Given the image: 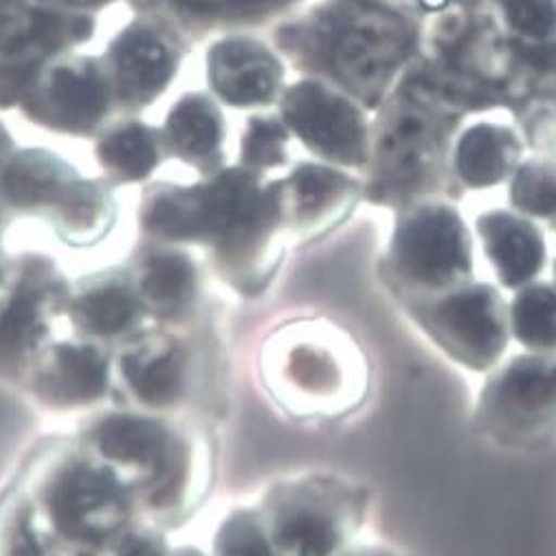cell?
Instances as JSON below:
<instances>
[{"instance_id":"6da1fadb","label":"cell","mask_w":556,"mask_h":556,"mask_svg":"<svg viewBox=\"0 0 556 556\" xmlns=\"http://www.w3.org/2000/svg\"><path fill=\"white\" fill-rule=\"evenodd\" d=\"M262 377L282 412L304 422L352 416L372 390V367L358 341L324 317H302L270 334Z\"/></svg>"},{"instance_id":"7a4b0ae2","label":"cell","mask_w":556,"mask_h":556,"mask_svg":"<svg viewBox=\"0 0 556 556\" xmlns=\"http://www.w3.org/2000/svg\"><path fill=\"white\" fill-rule=\"evenodd\" d=\"M369 502L363 482L311 471L275 482L260 515L277 556H337L363 528Z\"/></svg>"},{"instance_id":"3957f363","label":"cell","mask_w":556,"mask_h":556,"mask_svg":"<svg viewBox=\"0 0 556 556\" xmlns=\"http://www.w3.org/2000/svg\"><path fill=\"white\" fill-rule=\"evenodd\" d=\"M493 369L476 405V433L510 451L554 444L556 354L526 352Z\"/></svg>"},{"instance_id":"277c9868","label":"cell","mask_w":556,"mask_h":556,"mask_svg":"<svg viewBox=\"0 0 556 556\" xmlns=\"http://www.w3.org/2000/svg\"><path fill=\"white\" fill-rule=\"evenodd\" d=\"M396 302L446 356L473 372H491L508 348V304L493 285L469 280Z\"/></svg>"},{"instance_id":"5b68a950","label":"cell","mask_w":556,"mask_h":556,"mask_svg":"<svg viewBox=\"0 0 556 556\" xmlns=\"http://www.w3.org/2000/svg\"><path fill=\"white\" fill-rule=\"evenodd\" d=\"M379 280L394 300L473 280V247L465 223L444 205L405 214L379 262Z\"/></svg>"},{"instance_id":"8992f818","label":"cell","mask_w":556,"mask_h":556,"mask_svg":"<svg viewBox=\"0 0 556 556\" xmlns=\"http://www.w3.org/2000/svg\"><path fill=\"white\" fill-rule=\"evenodd\" d=\"M405 36L394 18L363 14L343 25L332 49L339 75L356 90H377L401 58Z\"/></svg>"},{"instance_id":"52a82bcc","label":"cell","mask_w":556,"mask_h":556,"mask_svg":"<svg viewBox=\"0 0 556 556\" xmlns=\"http://www.w3.org/2000/svg\"><path fill=\"white\" fill-rule=\"evenodd\" d=\"M106 84L90 62H68L51 68L34 92L36 115L66 130L96 126L106 111Z\"/></svg>"},{"instance_id":"ba28073f","label":"cell","mask_w":556,"mask_h":556,"mask_svg":"<svg viewBox=\"0 0 556 556\" xmlns=\"http://www.w3.org/2000/svg\"><path fill=\"white\" fill-rule=\"evenodd\" d=\"M289 124L311 146L332 156H352L361 143V122L350 104L317 84L295 86L285 102Z\"/></svg>"},{"instance_id":"9c48e42d","label":"cell","mask_w":556,"mask_h":556,"mask_svg":"<svg viewBox=\"0 0 556 556\" xmlns=\"http://www.w3.org/2000/svg\"><path fill=\"white\" fill-rule=\"evenodd\" d=\"M282 220L302 238H317L332 229L352 207L354 185L324 167H302L277 197Z\"/></svg>"},{"instance_id":"30bf717a","label":"cell","mask_w":556,"mask_h":556,"mask_svg":"<svg viewBox=\"0 0 556 556\" xmlns=\"http://www.w3.org/2000/svg\"><path fill=\"white\" fill-rule=\"evenodd\" d=\"M478 231L504 289L517 291L536 280L547 251L532 223L508 212H491L478 220Z\"/></svg>"},{"instance_id":"8fae6325","label":"cell","mask_w":556,"mask_h":556,"mask_svg":"<svg viewBox=\"0 0 556 556\" xmlns=\"http://www.w3.org/2000/svg\"><path fill=\"white\" fill-rule=\"evenodd\" d=\"M73 23L23 3H0V73L27 71L73 34Z\"/></svg>"},{"instance_id":"7c38bea8","label":"cell","mask_w":556,"mask_h":556,"mask_svg":"<svg viewBox=\"0 0 556 556\" xmlns=\"http://www.w3.org/2000/svg\"><path fill=\"white\" fill-rule=\"evenodd\" d=\"M210 68L216 90L227 102L240 106L268 100L280 81V68L268 53L244 40L218 45Z\"/></svg>"},{"instance_id":"4fadbf2b","label":"cell","mask_w":556,"mask_h":556,"mask_svg":"<svg viewBox=\"0 0 556 556\" xmlns=\"http://www.w3.org/2000/svg\"><path fill=\"white\" fill-rule=\"evenodd\" d=\"M115 68L122 96L130 102H148L167 84L174 58L154 34L132 29L115 45Z\"/></svg>"},{"instance_id":"5bb4252c","label":"cell","mask_w":556,"mask_h":556,"mask_svg":"<svg viewBox=\"0 0 556 556\" xmlns=\"http://www.w3.org/2000/svg\"><path fill=\"white\" fill-rule=\"evenodd\" d=\"M115 484L111 476L90 469L68 471L53 489L51 513L58 528L77 539L90 536L88 517L115 502Z\"/></svg>"},{"instance_id":"9a60e30c","label":"cell","mask_w":556,"mask_h":556,"mask_svg":"<svg viewBox=\"0 0 556 556\" xmlns=\"http://www.w3.org/2000/svg\"><path fill=\"white\" fill-rule=\"evenodd\" d=\"M510 337L528 352L556 354V285L530 282L508 306Z\"/></svg>"},{"instance_id":"2e32d148","label":"cell","mask_w":556,"mask_h":556,"mask_svg":"<svg viewBox=\"0 0 556 556\" xmlns=\"http://www.w3.org/2000/svg\"><path fill=\"white\" fill-rule=\"evenodd\" d=\"M435 139L429 124L418 113H401L388 128L381 161L388 178L409 182L433 161Z\"/></svg>"},{"instance_id":"e0dca14e","label":"cell","mask_w":556,"mask_h":556,"mask_svg":"<svg viewBox=\"0 0 556 556\" xmlns=\"http://www.w3.org/2000/svg\"><path fill=\"white\" fill-rule=\"evenodd\" d=\"M515 143L506 130L478 126L469 130L457 150V167L462 178L473 188H489L506 176L513 161Z\"/></svg>"},{"instance_id":"ac0fdd59","label":"cell","mask_w":556,"mask_h":556,"mask_svg":"<svg viewBox=\"0 0 556 556\" xmlns=\"http://www.w3.org/2000/svg\"><path fill=\"white\" fill-rule=\"evenodd\" d=\"M167 137L182 154L207 156L220 141V119L212 104L201 98H188L172 111Z\"/></svg>"},{"instance_id":"d6986e66","label":"cell","mask_w":556,"mask_h":556,"mask_svg":"<svg viewBox=\"0 0 556 556\" xmlns=\"http://www.w3.org/2000/svg\"><path fill=\"white\" fill-rule=\"evenodd\" d=\"M100 446L119 462H156L165 451V431L150 420L113 418L102 427Z\"/></svg>"},{"instance_id":"ffe728a7","label":"cell","mask_w":556,"mask_h":556,"mask_svg":"<svg viewBox=\"0 0 556 556\" xmlns=\"http://www.w3.org/2000/svg\"><path fill=\"white\" fill-rule=\"evenodd\" d=\"M8 192L16 203L29 205L53 197L62 188V167L47 154H25L8 172Z\"/></svg>"},{"instance_id":"44dd1931","label":"cell","mask_w":556,"mask_h":556,"mask_svg":"<svg viewBox=\"0 0 556 556\" xmlns=\"http://www.w3.org/2000/svg\"><path fill=\"white\" fill-rule=\"evenodd\" d=\"M100 154L106 165L128 178H141L156 165V141L154 135L143 126H128L100 146Z\"/></svg>"},{"instance_id":"7402d4cb","label":"cell","mask_w":556,"mask_h":556,"mask_svg":"<svg viewBox=\"0 0 556 556\" xmlns=\"http://www.w3.org/2000/svg\"><path fill=\"white\" fill-rule=\"evenodd\" d=\"M126 377L135 392L148 405H165L178 396L180 379H182V363L178 352H169L150 365H141L135 358L124 361Z\"/></svg>"},{"instance_id":"603a6c76","label":"cell","mask_w":556,"mask_h":556,"mask_svg":"<svg viewBox=\"0 0 556 556\" xmlns=\"http://www.w3.org/2000/svg\"><path fill=\"white\" fill-rule=\"evenodd\" d=\"M216 556H277L262 515L255 510L233 513L218 532Z\"/></svg>"},{"instance_id":"cb8c5ba5","label":"cell","mask_w":556,"mask_h":556,"mask_svg":"<svg viewBox=\"0 0 556 556\" xmlns=\"http://www.w3.org/2000/svg\"><path fill=\"white\" fill-rule=\"evenodd\" d=\"M143 293L159 304H176L194 293V266L182 255L152 260L143 280Z\"/></svg>"},{"instance_id":"d4e9b609","label":"cell","mask_w":556,"mask_h":556,"mask_svg":"<svg viewBox=\"0 0 556 556\" xmlns=\"http://www.w3.org/2000/svg\"><path fill=\"white\" fill-rule=\"evenodd\" d=\"M62 377L71 392L81 399H92L106 388V367L96 350L64 345L58 350Z\"/></svg>"},{"instance_id":"484cf974","label":"cell","mask_w":556,"mask_h":556,"mask_svg":"<svg viewBox=\"0 0 556 556\" xmlns=\"http://www.w3.org/2000/svg\"><path fill=\"white\" fill-rule=\"evenodd\" d=\"M81 321L100 334H115L126 328L135 315V302L122 291H98L86 295L79 306Z\"/></svg>"},{"instance_id":"4316f807","label":"cell","mask_w":556,"mask_h":556,"mask_svg":"<svg viewBox=\"0 0 556 556\" xmlns=\"http://www.w3.org/2000/svg\"><path fill=\"white\" fill-rule=\"evenodd\" d=\"M513 203L532 216L556 214V176L543 167H523L513 182Z\"/></svg>"},{"instance_id":"83f0119b","label":"cell","mask_w":556,"mask_h":556,"mask_svg":"<svg viewBox=\"0 0 556 556\" xmlns=\"http://www.w3.org/2000/svg\"><path fill=\"white\" fill-rule=\"evenodd\" d=\"M510 25L530 38H547L556 29V0H508Z\"/></svg>"},{"instance_id":"f1b7e54d","label":"cell","mask_w":556,"mask_h":556,"mask_svg":"<svg viewBox=\"0 0 556 556\" xmlns=\"http://www.w3.org/2000/svg\"><path fill=\"white\" fill-rule=\"evenodd\" d=\"M34 321H36L34 300L29 295L16 298L8 308V313L0 317V352L16 350L29 334Z\"/></svg>"},{"instance_id":"f546056e","label":"cell","mask_w":556,"mask_h":556,"mask_svg":"<svg viewBox=\"0 0 556 556\" xmlns=\"http://www.w3.org/2000/svg\"><path fill=\"white\" fill-rule=\"evenodd\" d=\"M282 141H285V132L275 124H253L247 137L244 154L255 163H264V165L277 163V159H280Z\"/></svg>"},{"instance_id":"4dcf8cb0","label":"cell","mask_w":556,"mask_h":556,"mask_svg":"<svg viewBox=\"0 0 556 556\" xmlns=\"http://www.w3.org/2000/svg\"><path fill=\"white\" fill-rule=\"evenodd\" d=\"M337 556H407L390 545H348Z\"/></svg>"},{"instance_id":"1f68e13d","label":"cell","mask_w":556,"mask_h":556,"mask_svg":"<svg viewBox=\"0 0 556 556\" xmlns=\"http://www.w3.org/2000/svg\"><path fill=\"white\" fill-rule=\"evenodd\" d=\"M14 556H38V543H36V539L27 530H23V534L18 536Z\"/></svg>"},{"instance_id":"d6a6232c","label":"cell","mask_w":556,"mask_h":556,"mask_svg":"<svg viewBox=\"0 0 556 556\" xmlns=\"http://www.w3.org/2000/svg\"><path fill=\"white\" fill-rule=\"evenodd\" d=\"M122 556H161V552L150 543H137L132 545L128 552H124Z\"/></svg>"},{"instance_id":"836d02e7","label":"cell","mask_w":556,"mask_h":556,"mask_svg":"<svg viewBox=\"0 0 556 556\" xmlns=\"http://www.w3.org/2000/svg\"><path fill=\"white\" fill-rule=\"evenodd\" d=\"M444 3H446V0H422V5L429 8V10H440Z\"/></svg>"},{"instance_id":"e575fe53","label":"cell","mask_w":556,"mask_h":556,"mask_svg":"<svg viewBox=\"0 0 556 556\" xmlns=\"http://www.w3.org/2000/svg\"><path fill=\"white\" fill-rule=\"evenodd\" d=\"M71 3H77V5H96V3H100V0H71Z\"/></svg>"},{"instance_id":"d590c367","label":"cell","mask_w":556,"mask_h":556,"mask_svg":"<svg viewBox=\"0 0 556 556\" xmlns=\"http://www.w3.org/2000/svg\"><path fill=\"white\" fill-rule=\"evenodd\" d=\"M197 3H218V0H197Z\"/></svg>"},{"instance_id":"8d00e7d4","label":"cell","mask_w":556,"mask_h":556,"mask_svg":"<svg viewBox=\"0 0 556 556\" xmlns=\"http://www.w3.org/2000/svg\"><path fill=\"white\" fill-rule=\"evenodd\" d=\"M552 273H554V285H556V262H554V266H552Z\"/></svg>"}]
</instances>
